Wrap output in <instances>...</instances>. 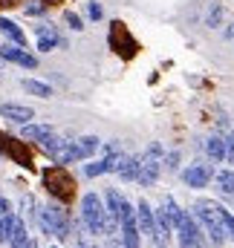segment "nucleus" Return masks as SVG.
<instances>
[{
    "mask_svg": "<svg viewBox=\"0 0 234 248\" xmlns=\"http://www.w3.org/2000/svg\"><path fill=\"white\" fill-rule=\"evenodd\" d=\"M191 214L197 217V222H200V225H202V231L208 234L211 246H223V243L229 240L226 219H223V214H226V208H223V205H217L214 199H197V202H194V208H191Z\"/></svg>",
    "mask_w": 234,
    "mask_h": 248,
    "instance_id": "f257e3e1",
    "label": "nucleus"
},
{
    "mask_svg": "<svg viewBox=\"0 0 234 248\" xmlns=\"http://www.w3.org/2000/svg\"><path fill=\"white\" fill-rule=\"evenodd\" d=\"M81 222L93 237H104L107 231V208L99 193H84L81 199Z\"/></svg>",
    "mask_w": 234,
    "mask_h": 248,
    "instance_id": "f03ea898",
    "label": "nucleus"
},
{
    "mask_svg": "<svg viewBox=\"0 0 234 248\" xmlns=\"http://www.w3.org/2000/svg\"><path fill=\"white\" fill-rule=\"evenodd\" d=\"M38 225L44 228V234L50 237H58V240H69V217L61 205H47L41 214H38Z\"/></svg>",
    "mask_w": 234,
    "mask_h": 248,
    "instance_id": "7ed1b4c3",
    "label": "nucleus"
},
{
    "mask_svg": "<svg viewBox=\"0 0 234 248\" xmlns=\"http://www.w3.org/2000/svg\"><path fill=\"white\" fill-rule=\"evenodd\" d=\"M176 234H179V246L182 248H205L202 246V225L197 222V217L191 211H182L179 214Z\"/></svg>",
    "mask_w": 234,
    "mask_h": 248,
    "instance_id": "20e7f679",
    "label": "nucleus"
},
{
    "mask_svg": "<svg viewBox=\"0 0 234 248\" xmlns=\"http://www.w3.org/2000/svg\"><path fill=\"white\" fill-rule=\"evenodd\" d=\"M162 147L159 144H150L148 147V153L142 156V168H139V185H145V187H150V185H156V179H159V170H162Z\"/></svg>",
    "mask_w": 234,
    "mask_h": 248,
    "instance_id": "39448f33",
    "label": "nucleus"
},
{
    "mask_svg": "<svg viewBox=\"0 0 234 248\" xmlns=\"http://www.w3.org/2000/svg\"><path fill=\"white\" fill-rule=\"evenodd\" d=\"M136 222H139V231H142V234H148V237L153 240V246L162 248V240H159V225H156V214H153V208H150L145 199L136 205Z\"/></svg>",
    "mask_w": 234,
    "mask_h": 248,
    "instance_id": "423d86ee",
    "label": "nucleus"
},
{
    "mask_svg": "<svg viewBox=\"0 0 234 248\" xmlns=\"http://www.w3.org/2000/svg\"><path fill=\"white\" fill-rule=\"evenodd\" d=\"M211 179H214V168L205 165V162H194L182 170V182L188 187H205Z\"/></svg>",
    "mask_w": 234,
    "mask_h": 248,
    "instance_id": "0eeeda50",
    "label": "nucleus"
},
{
    "mask_svg": "<svg viewBox=\"0 0 234 248\" xmlns=\"http://www.w3.org/2000/svg\"><path fill=\"white\" fill-rule=\"evenodd\" d=\"M0 58L9 61V63H17V66H23V69H35V66H38V58H35L32 52H26L23 46H15V44L0 46Z\"/></svg>",
    "mask_w": 234,
    "mask_h": 248,
    "instance_id": "6e6552de",
    "label": "nucleus"
},
{
    "mask_svg": "<svg viewBox=\"0 0 234 248\" xmlns=\"http://www.w3.org/2000/svg\"><path fill=\"white\" fill-rule=\"evenodd\" d=\"M99 147H101V139H99V136H81V139H75V141H72V162L90 159Z\"/></svg>",
    "mask_w": 234,
    "mask_h": 248,
    "instance_id": "1a4fd4ad",
    "label": "nucleus"
},
{
    "mask_svg": "<svg viewBox=\"0 0 234 248\" xmlns=\"http://www.w3.org/2000/svg\"><path fill=\"white\" fill-rule=\"evenodd\" d=\"M20 136L26 139V141H35V144H47L52 136H55V130H52V124H23V130H20Z\"/></svg>",
    "mask_w": 234,
    "mask_h": 248,
    "instance_id": "9d476101",
    "label": "nucleus"
},
{
    "mask_svg": "<svg viewBox=\"0 0 234 248\" xmlns=\"http://www.w3.org/2000/svg\"><path fill=\"white\" fill-rule=\"evenodd\" d=\"M0 116L3 119H9V122L15 124H29L32 119H35V110L32 107H23V104H0Z\"/></svg>",
    "mask_w": 234,
    "mask_h": 248,
    "instance_id": "9b49d317",
    "label": "nucleus"
},
{
    "mask_svg": "<svg viewBox=\"0 0 234 248\" xmlns=\"http://www.w3.org/2000/svg\"><path fill=\"white\" fill-rule=\"evenodd\" d=\"M139 168H142V156H124L121 153V159H118L113 173H118L124 182H136L139 179Z\"/></svg>",
    "mask_w": 234,
    "mask_h": 248,
    "instance_id": "f8f14e48",
    "label": "nucleus"
},
{
    "mask_svg": "<svg viewBox=\"0 0 234 248\" xmlns=\"http://www.w3.org/2000/svg\"><path fill=\"white\" fill-rule=\"evenodd\" d=\"M0 35L6 38V44L26 46V35H23V29H20L15 20H9V17H0Z\"/></svg>",
    "mask_w": 234,
    "mask_h": 248,
    "instance_id": "ddd939ff",
    "label": "nucleus"
},
{
    "mask_svg": "<svg viewBox=\"0 0 234 248\" xmlns=\"http://www.w3.org/2000/svg\"><path fill=\"white\" fill-rule=\"evenodd\" d=\"M20 87L26 90V93H32V95H38V98H52L55 93H52V87L50 84H44V81H38V78H23L20 81Z\"/></svg>",
    "mask_w": 234,
    "mask_h": 248,
    "instance_id": "4468645a",
    "label": "nucleus"
},
{
    "mask_svg": "<svg viewBox=\"0 0 234 248\" xmlns=\"http://www.w3.org/2000/svg\"><path fill=\"white\" fill-rule=\"evenodd\" d=\"M205 153H208L214 162H226V139H223V136L205 139Z\"/></svg>",
    "mask_w": 234,
    "mask_h": 248,
    "instance_id": "2eb2a0df",
    "label": "nucleus"
},
{
    "mask_svg": "<svg viewBox=\"0 0 234 248\" xmlns=\"http://www.w3.org/2000/svg\"><path fill=\"white\" fill-rule=\"evenodd\" d=\"M29 240V231H26V222H23V217H17L15 219V225H12V234H9V243L6 246L12 248H20L23 243Z\"/></svg>",
    "mask_w": 234,
    "mask_h": 248,
    "instance_id": "dca6fc26",
    "label": "nucleus"
},
{
    "mask_svg": "<svg viewBox=\"0 0 234 248\" xmlns=\"http://www.w3.org/2000/svg\"><path fill=\"white\" fill-rule=\"evenodd\" d=\"M214 179L226 196H234V170H220V173H214Z\"/></svg>",
    "mask_w": 234,
    "mask_h": 248,
    "instance_id": "f3484780",
    "label": "nucleus"
},
{
    "mask_svg": "<svg viewBox=\"0 0 234 248\" xmlns=\"http://www.w3.org/2000/svg\"><path fill=\"white\" fill-rule=\"evenodd\" d=\"M15 219H17V214H15V211H9V214H3V217H0V243H3V246L9 243V234H12Z\"/></svg>",
    "mask_w": 234,
    "mask_h": 248,
    "instance_id": "a211bd4d",
    "label": "nucleus"
},
{
    "mask_svg": "<svg viewBox=\"0 0 234 248\" xmlns=\"http://www.w3.org/2000/svg\"><path fill=\"white\" fill-rule=\"evenodd\" d=\"M220 20H223V6H220V3H214V6L208 9V15H205V26L217 29V26H220Z\"/></svg>",
    "mask_w": 234,
    "mask_h": 248,
    "instance_id": "6ab92c4d",
    "label": "nucleus"
},
{
    "mask_svg": "<svg viewBox=\"0 0 234 248\" xmlns=\"http://www.w3.org/2000/svg\"><path fill=\"white\" fill-rule=\"evenodd\" d=\"M64 23H67L69 29H75V32L84 29V20H81V15H75V12H64Z\"/></svg>",
    "mask_w": 234,
    "mask_h": 248,
    "instance_id": "aec40b11",
    "label": "nucleus"
},
{
    "mask_svg": "<svg viewBox=\"0 0 234 248\" xmlns=\"http://www.w3.org/2000/svg\"><path fill=\"white\" fill-rule=\"evenodd\" d=\"M44 12H47V3H44V0H29V6H26V15H29V17H32V15L38 17V15H44Z\"/></svg>",
    "mask_w": 234,
    "mask_h": 248,
    "instance_id": "412c9836",
    "label": "nucleus"
},
{
    "mask_svg": "<svg viewBox=\"0 0 234 248\" xmlns=\"http://www.w3.org/2000/svg\"><path fill=\"white\" fill-rule=\"evenodd\" d=\"M87 17H90V20H101V17H104L101 3H96V0H93V3H87Z\"/></svg>",
    "mask_w": 234,
    "mask_h": 248,
    "instance_id": "4be33fe9",
    "label": "nucleus"
},
{
    "mask_svg": "<svg viewBox=\"0 0 234 248\" xmlns=\"http://www.w3.org/2000/svg\"><path fill=\"white\" fill-rule=\"evenodd\" d=\"M223 139H226V162L234 165V133H226Z\"/></svg>",
    "mask_w": 234,
    "mask_h": 248,
    "instance_id": "5701e85b",
    "label": "nucleus"
},
{
    "mask_svg": "<svg viewBox=\"0 0 234 248\" xmlns=\"http://www.w3.org/2000/svg\"><path fill=\"white\" fill-rule=\"evenodd\" d=\"M35 35H38V38H47V35H55V29H52L50 23H41V26H35Z\"/></svg>",
    "mask_w": 234,
    "mask_h": 248,
    "instance_id": "b1692460",
    "label": "nucleus"
},
{
    "mask_svg": "<svg viewBox=\"0 0 234 248\" xmlns=\"http://www.w3.org/2000/svg\"><path fill=\"white\" fill-rule=\"evenodd\" d=\"M69 237H72V234H69ZM72 248H90L87 246V234L78 231V237H72Z\"/></svg>",
    "mask_w": 234,
    "mask_h": 248,
    "instance_id": "393cba45",
    "label": "nucleus"
},
{
    "mask_svg": "<svg viewBox=\"0 0 234 248\" xmlns=\"http://www.w3.org/2000/svg\"><path fill=\"white\" fill-rule=\"evenodd\" d=\"M176 162H179V153H168V156H165V162H162V165H168V168H171V170H176Z\"/></svg>",
    "mask_w": 234,
    "mask_h": 248,
    "instance_id": "a878e982",
    "label": "nucleus"
},
{
    "mask_svg": "<svg viewBox=\"0 0 234 248\" xmlns=\"http://www.w3.org/2000/svg\"><path fill=\"white\" fill-rule=\"evenodd\" d=\"M9 211H12V202L0 196V217H3V214H9Z\"/></svg>",
    "mask_w": 234,
    "mask_h": 248,
    "instance_id": "bb28decb",
    "label": "nucleus"
},
{
    "mask_svg": "<svg viewBox=\"0 0 234 248\" xmlns=\"http://www.w3.org/2000/svg\"><path fill=\"white\" fill-rule=\"evenodd\" d=\"M20 248H38V243H35V240H26V243H23Z\"/></svg>",
    "mask_w": 234,
    "mask_h": 248,
    "instance_id": "cd10ccee",
    "label": "nucleus"
},
{
    "mask_svg": "<svg viewBox=\"0 0 234 248\" xmlns=\"http://www.w3.org/2000/svg\"><path fill=\"white\" fill-rule=\"evenodd\" d=\"M110 248H124V243H121V240H116V237H113V243H110Z\"/></svg>",
    "mask_w": 234,
    "mask_h": 248,
    "instance_id": "c85d7f7f",
    "label": "nucleus"
},
{
    "mask_svg": "<svg viewBox=\"0 0 234 248\" xmlns=\"http://www.w3.org/2000/svg\"><path fill=\"white\" fill-rule=\"evenodd\" d=\"M226 38H234V26L232 29H226Z\"/></svg>",
    "mask_w": 234,
    "mask_h": 248,
    "instance_id": "c756f323",
    "label": "nucleus"
},
{
    "mask_svg": "<svg viewBox=\"0 0 234 248\" xmlns=\"http://www.w3.org/2000/svg\"><path fill=\"white\" fill-rule=\"evenodd\" d=\"M52 248H58V246H52Z\"/></svg>",
    "mask_w": 234,
    "mask_h": 248,
    "instance_id": "7c9ffc66",
    "label": "nucleus"
}]
</instances>
